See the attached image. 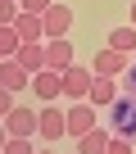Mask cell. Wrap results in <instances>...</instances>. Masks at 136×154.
Here are the masks:
<instances>
[{
  "instance_id": "17",
  "label": "cell",
  "mask_w": 136,
  "mask_h": 154,
  "mask_svg": "<svg viewBox=\"0 0 136 154\" xmlns=\"http://www.w3.org/2000/svg\"><path fill=\"white\" fill-rule=\"evenodd\" d=\"M18 5H23V14H45L54 0H18Z\"/></svg>"
},
{
  "instance_id": "15",
  "label": "cell",
  "mask_w": 136,
  "mask_h": 154,
  "mask_svg": "<svg viewBox=\"0 0 136 154\" xmlns=\"http://www.w3.org/2000/svg\"><path fill=\"white\" fill-rule=\"evenodd\" d=\"M23 45H27V41L18 36V27H0V54H5V59H14Z\"/></svg>"
},
{
  "instance_id": "12",
  "label": "cell",
  "mask_w": 136,
  "mask_h": 154,
  "mask_svg": "<svg viewBox=\"0 0 136 154\" xmlns=\"http://www.w3.org/2000/svg\"><path fill=\"white\" fill-rule=\"evenodd\" d=\"M91 104H118V82L113 77H95L91 82Z\"/></svg>"
},
{
  "instance_id": "13",
  "label": "cell",
  "mask_w": 136,
  "mask_h": 154,
  "mask_svg": "<svg viewBox=\"0 0 136 154\" xmlns=\"http://www.w3.org/2000/svg\"><path fill=\"white\" fill-rule=\"evenodd\" d=\"M18 36L23 41H45V23H41V14H18Z\"/></svg>"
},
{
  "instance_id": "19",
  "label": "cell",
  "mask_w": 136,
  "mask_h": 154,
  "mask_svg": "<svg viewBox=\"0 0 136 154\" xmlns=\"http://www.w3.org/2000/svg\"><path fill=\"white\" fill-rule=\"evenodd\" d=\"M18 104H14V91H0V113H14Z\"/></svg>"
},
{
  "instance_id": "2",
  "label": "cell",
  "mask_w": 136,
  "mask_h": 154,
  "mask_svg": "<svg viewBox=\"0 0 136 154\" xmlns=\"http://www.w3.org/2000/svg\"><path fill=\"white\" fill-rule=\"evenodd\" d=\"M32 91H36V100L54 104V95H63V72H59V68H41V72L32 77Z\"/></svg>"
},
{
  "instance_id": "10",
  "label": "cell",
  "mask_w": 136,
  "mask_h": 154,
  "mask_svg": "<svg viewBox=\"0 0 136 154\" xmlns=\"http://www.w3.org/2000/svg\"><path fill=\"white\" fill-rule=\"evenodd\" d=\"M45 63H50V68H59V72H63V68H73V45H68L63 36L45 41Z\"/></svg>"
},
{
  "instance_id": "22",
  "label": "cell",
  "mask_w": 136,
  "mask_h": 154,
  "mask_svg": "<svg viewBox=\"0 0 136 154\" xmlns=\"http://www.w3.org/2000/svg\"><path fill=\"white\" fill-rule=\"evenodd\" d=\"M73 154H77V149H73Z\"/></svg>"
},
{
  "instance_id": "9",
  "label": "cell",
  "mask_w": 136,
  "mask_h": 154,
  "mask_svg": "<svg viewBox=\"0 0 136 154\" xmlns=\"http://www.w3.org/2000/svg\"><path fill=\"white\" fill-rule=\"evenodd\" d=\"M14 59H18V63H23V68H27L32 77H36L41 68H50V63H45V41H27V45H23V50H18Z\"/></svg>"
},
{
  "instance_id": "5",
  "label": "cell",
  "mask_w": 136,
  "mask_h": 154,
  "mask_svg": "<svg viewBox=\"0 0 136 154\" xmlns=\"http://www.w3.org/2000/svg\"><path fill=\"white\" fill-rule=\"evenodd\" d=\"M41 136L54 145L59 136H68V109H54V104H45L41 109Z\"/></svg>"
},
{
  "instance_id": "18",
  "label": "cell",
  "mask_w": 136,
  "mask_h": 154,
  "mask_svg": "<svg viewBox=\"0 0 136 154\" xmlns=\"http://www.w3.org/2000/svg\"><path fill=\"white\" fill-rule=\"evenodd\" d=\"M104 154H131V140H127V136H113V140H109V149H104Z\"/></svg>"
},
{
  "instance_id": "3",
  "label": "cell",
  "mask_w": 136,
  "mask_h": 154,
  "mask_svg": "<svg viewBox=\"0 0 136 154\" xmlns=\"http://www.w3.org/2000/svg\"><path fill=\"white\" fill-rule=\"evenodd\" d=\"M91 72H95V77H118V72H127V54L113 50V45H104V50L91 59Z\"/></svg>"
},
{
  "instance_id": "7",
  "label": "cell",
  "mask_w": 136,
  "mask_h": 154,
  "mask_svg": "<svg viewBox=\"0 0 136 154\" xmlns=\"http://www.w3.org/2000/svg\"><path fill=\"white\" fill-rule=\"evenodd\" d=\"M86 131H95V113H91L86 100H73V109H68V136H86Z\"/></svg>"
},
{
  "instance_id": "6",
  "label": "cell",
  "mask_w": 136,
  "mask_h": 154,
  "mask_svg": "<svg viewBox=\"0 0 136 154\" xmlns=\"http://www.w3.org/2000/svg\"><path fill=\"white\" fill-rule=\"evenodd\" d=\"M5 131H9V136H36V131H41V113L14 109V113H5Z\"/></svg>"
},
{
  "instance_id": "21",
  "label": "cell",
  "mask_w": 136,
  "mask_h": 154,
  "mask_svg": "<svg viewBox=\"0 0 136 154\" xmlns=\"http://www.w3.org/2000/svg\"><path fill=\"white\" fill-rule=\"evenodd\" d=\"M36 154H54V149H36Z\"/></svg>"
},
{
  "instance_id": "11",
  "label": "cell",
  "mask_w": 136,
  "mask_h": 154,
  "mask_svg": "<svg viewBox=\"0 0 136 154\" xmlns=\"http://www.w3.org/2000/svg\"><path fill=\"white\" fill-rule=\"evenodd\" d=\"M109 140H113V136H109L104 127H95V131L77 136V154H104V149H109Z\"/></svg>"
},
{
  "instance_id": "1",
  "label": "cell",
  "mask_w": 136,
  "mask_h": 154,
  "mask_svg": "<svg viewBox=\"0 0 136 154\" xmlns=\"http://www.w3.org/2000/svg\"><path fill=\"white\" fill-rule=\"evenodd\" d=\"M91 82H95V72L91 68H63V95L68 100H91Z\"/></svg>"
},
{
  "instance_id": "14",
  "label": "cell",
  "mask_w": 136,
  "mask_h": 154,
  "mask_svg": "<svg viewBox=\"0 0 136 154\" xmlns=\"http://www.w3.org/2000/svg\"><path fill=\"white\" fill-rule=\"evenodd\" d=\"M109 45L122 50V54H136V27H113L109 32Z\"/></svg>"
},
{
  "instance_id": "16",
  "label": "cell",
  "mask_w": 136,
  "mask_h": 154,
  "mask_svg": "<svg viewBox=\"0 0 136 154\" xmlns=\"http://www.w3.org/2000/svg\"><path fill=\"white\" fill-rule=\"evenodd\" d=\"M5 154H36L32 149V136H9L5 140Z\"/></svg>"
},
{
  "instance_id": "20",
  "label": "cell",
  "mask_w": 136,
  "mask_h": 154,
  "mask_svg": "<svg viewBox=\"0 0 136 154\" xmlns=\"http://www.w3.org/2000/svg\"><path fill=\"white\" fill-rule=\"evenodd\" d=\"M131 27H136V5H131Z\"/></svg>"
},
{
  "instance_id": "8",
  "label": "cell",
  "mask_w": 136,
  "mask_h": 154,
  "mask_svg": "<svg viewBox=\"0 0 136 154\" xmlns=\"http://www.w3.org/2000/svg\"><path fill=\"white\" fill-rule=\"evenodd\" d=\"M0 86H5V91H23V86H32V72L18 59H5V63H0Z\"/></svg>"
},
{
  "instance_id": "4",
  "label": "cell",
  "mask_w": 136,
  "mask_h": 154,
  "mask_svg": "<svg viewBox=\"0 0 136 154\" xmlns=\"http://www.w3.org/2000/svg\"><path fill=\"white\" fill-rule=\"evenodd\" d=\"M41 23H45V41H54V36H63L68 27H73V9L54 0V5H50V9L41 14Z\"/></svg>"
}]
</instances>
